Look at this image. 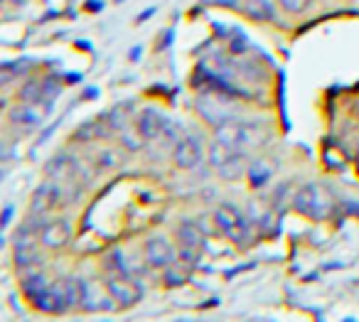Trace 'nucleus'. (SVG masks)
<instances>
[{"label":"nucleus","instance_id":"f257e3e1","mask_svg":"<svg viewBox=\"0 0 359 322\" xmlns=\"http://www.w3.org/2000/svg\"><path fill=\"white\" fill-rule=\"evenodd\" d=\"M217 140L231 145V148L239 150H249L256 148V145H264L266 138H269V130H266L264 123L259 121H236V119H226L217 123Z\"/></svg>","mask_w":359,"mask_h":322},{"label":"nucleus","instance_id":"f03ea898","mask_svg":"<svg viewBox=\"0 0 359 322\" xmlns=\"http://www.w3.org/2000/svg\"><path fill=\"white\" fill-rule=\"evenodd\" d=\"M293 207H295V212L303 214V217L315 219V222H323V219L332 217L334 202H332V194H330L323 185L310 182L295 192Z\"/></svg>","mask_w":359,"mask_h":322},{"label":"nucleus","instance_id":"7ed1b4c3","mask_svg":"<svg viewBox=\"0 0 359 322\" xmlns=\"http://www.w3.org/2000/svg\"><path fill=\"white\" fill-rule=\"evenodd\" d=\"M207 158H210V165L226 180H236L241 173L246 170L244 163V150L231 148V145L222 143V140L215 138V143L207 150Z\"/></svg>","mask_w":359,"mask_h":322},{"label":"nucleus","instance_id":"20e7f679","mask_svg":"<svg viewBox=\"0 0 359 322\" xmlns=\"http://www.w3.org/2000/svg\"><path fill=\"white\" fill-rule=\"evenodd\" d=\"M52 111V99L42 101H22L20 106L11 111V123L18 130H35L37 126H42V121L47 119V114Z\"/></svg>","mask_w":359,"mask_h":322},{"label":"nucleus","instance_id":"39448f33","mask_svg":"<svg viewBox=\"0 0 359 322\" xmlns=\"http://www.w3.org/2000/svg\"><path fill=\"white\" fill-rule=\"evenodd\" d=\"M215 227L219 229V232L224 234L229 241H234V243L244 241L246 234H249V224H246V219L241 217L239 209L229 207V204H222V207H217Z\"/></svg>","mask_w":359,"mask_h":322},{"label":"nucleus","instance_id":"423d86ee","mask_svg":"<svg viewBox=\"0 0 359 322\" xmlns=\"http://www.w3.org/2000/svg\"><path fill=\"white\" fill-rule=\"evenodd\" d=\"M205 158V145H202L200 135H182V138L175 140L172 148V163L177 165L180 170H192L202 163Z\"/></svg>","mask_w":359,"mask_h":322},{"label":"nucleus","instance_id":"0eeeda50","mask_svg":"<svg viewBox=\"0 0 359 322\" xmlns=\"http://www.w3.org/2000/svg\"><path fill=\"white\" fill-rule=\"evenodd\" d=\"M106 293H109V297L118 307L135 305V302L140 300V295H143V290L130 281V276H118V273H114L111 278H106Z\"/></svg>","mask_w":359,"mask_h":322},{"label":"nucleus","instance_id":"6e6552de","mask_svg":"<svg viewBox=\"0 0 359 322\" xmlns=\"http://www.w3.org/2000/svg\"><path fill=\"white\" fill-rule=\"evenodd\" d=\"M62 199V185L60 180H47V182H42L40 187L32 192V199H30V212L32 217H45L47 212H52V209L60 204Z\"/></svg>","mask_w":359,"mask_h":322},{"label":"nucleus","instance_id":"1a4fd4ad","mask_svg":"<svg viewBox=\"0 0 359 322\" xmlns=\"http://www.w3.org/2000/svg\"><path fill=\"white\" fill-rule=\"evenodd\" d=\"M32 302H35V307H40V310H45V312H65L72 307L65 281L50 283L47 288H42V290L32 297Z\"/></svg>","mask_w":359,"mask_h":322},{"label":"nucleus","instance_id":"9d476101","mask_svg":"<svg viewBox=\"0 0 359 322\" xmlns=\"http://www.w3.org/2000/svg\"><path fill=\"white\" fill-rule=\"evenodd\" d=\"M168 126H170V121L165 119L158 109H143L138 116H135V130L143 135V140L165 138Z\"/></svg>","mask_w":359,"mask_h":322},{"label":"nucleus","instance_id":"9b49d317","mask_svg":"<svg viewBox=\"0 0 359 322\" xmlns=\"http://www.w3.org/2000/svg\"><path fill=\"white\" fill-rule=\"evenodd\" d=\"M175 248L172 243L168 241L165 236H150L148 241H145V263H148L150 268H168L175 263Z\"/></svg>","mask_w":359,"mask_h":322},{"label":"nucleus","instance_id":"f8f14e48","mask_svg":"<svg viewBox=\"0 0 359 322\" xmlns=\"http://www.w3.org/2000/svg\"><path fill=\"white\" fill-rule=\"evenodd\" d=\"M72 239V229L65 219H55V222L42 224L40 229V243L45 248H65Z\"/></svg>","mask_w":359,"mask_h":322},{"label":"nucleus","instance_id":"ddd939ff","mask_svg":"<svg viewBox=\"0 0 359 322\" xmlns=\"http://www.w3.org/2000/svg\"><path fill=\"white\" fill-rule=\"evenodd\" d=\"M37 236H15V266L18 268H32L40 258L37 251Z\"/></svg>","mask_w":359,"mask_h":322},{"label":"nucleus","instance_id":"4468645a","mask_svg":"<svg viewBox=\"0 0 359 322\" xmlns=\"http://www.w3.org/2000/svg\"><path fill=\"white\" fill-rule=\"evenodd\" d=\"M177 239H180V246L197 248V251H202V243H205V236H202L200 227H197L195 222H190V219H185V222L177 227Z\"/></svg>","mask_w":359,"mask_h":322},{"label":"nucleus","instance_id":"2eb2a0df","mask_svg":"<svg viewBox=\"0 0 359 322\" xmlns=\"http://www.w3.org/2000/svg\"><path fill=\"white\" fill-rule=\"evenodd\" d=\"M47 175H50L52 180H60V182H65V180H69L72 175H74L76 165L72 158H67V155H55V158L47 163Z\"/></svg>","mask_w":359,"mask_h":322},{"label":"nucleus","instance_id":"dca6fc26","mask_svg":"<svg viewBox=\"0 0 359 322\" xmlns=\"http://www.w3.org/2000/svg\"><path fill=\"white\" fill-rule=\"evenodd\" d=\"M239 8L254 20H273V8L269 0H239Z\"/></svg>","mask_w":359,"mask_h":322},{"label":"nucleus","instance_id":"f3484780","mask_svg":"<svg viewBox=\"0 0 359 322\" xmlns=\"http://www.w3.org/2000/svg\"><path fill=\"white\" fill-rule=\"evenodd\" d=\"M109 130H111L109 121H99V119L86 121V123L76 130V140H84V143H89V140H99V138H104V135H109Z\"/></svg>","mask_w":359,"mask_h":322},{"label":"nucleus","instance_id":"a211bd4d","mask_svg":"<svg viewBox=\"0 0 359 322\" xmlns=\"http://www.w3.org/2000/svg\"><path fill=\"white\" fill-rule=\"evenodd\" d=\"M249 177H251V185H254V187H261V185H266V180L271 177V168L264 163V160H256V163L249 168Z\"/></svg>","mask_w":359,"mask_h":322},{"label":"nucleus","instance_id":"6ab92c4d","mask_svg":"<svg viewBox=\"0 0 359 322\" xmlns=\"http://www.w3.org/2000/svg\"><path fill=\"white\" fill-rule=\"evenodd\" d=\"M20 96H22V101H42V99H47L42 81H27V84L20 89Z\"/></svg>","mask_w":359,"mask_h":322},{"label":"nucleus","instance_id":"aec40b11","mask_svg":"<svg viewBox=\"0 0 359 322\" xmlns=\"http://www.w3.org/2000/svg\"><path fill=\"white\" fill-rule=\"evenodd\" d=\"M121 165V155L116 153V150H101L99 155H96V168L99 170H114Z\"/></svg>","mask_w":359,"mask_h":322},{"label":"nucleus","instance_id":"412c9836","mask_svg":"<svg viewBox=\"0 0 359 322\" xmlns=\"http://www.w3.org/2000/svg\"><path fill=\"white\" fill-rule=\"evenodd\" d=\"M47 286H50V281H47L42 273H40V276L35 273V276H30V278H25V281H22V290H25L30 297H35L37 293H40L42 288H47Z\"/></svg>","mask_w":359,"mask_h":322},{"label":"nucleus","instance_id":"4be33fe9","mask_svg":"<svg viewBox=\"0 0 359 322\" xmlns=\"http://www.w3.org/2000/svg\"><path fill=\"white\" fill-rule=\"evenodd\" d=\"M140 138H143V135H140L138 130H135V133H123V135H121V145H123L126 150H130V153H135V150L143 148Z\"/></svg>","mask_w":359,"mask_h":322},{"label":"nucleus","instance_id":"5701e85b","mask_svg":"<svg viewBox=\"0 0 359 322\" xmlns=\"http://www.w3.org/2000/svg\"><path fill=\"white\" fill-rule=\"evenodd\" d=\"M280 6H283V11L293 13V15H300V13L308 11L310 6V0H278Z\"/></svg>","mask_w":359,"mask_h":322},{"label":"nucleus","instance_id":"b1692460","mask_svg":"<svg viewBox=\"0 0 359 322\" xmlns=\"http://www.w3.org/2000/svg\"><path fill=\"white\" fill-rule=\"evenodd\" d=\"M180 283H185V276H182V273L170 271L168 273V286H180Z\"/></svg>","mask_w":359,"mask_h":322},{"label":"nucleus","instance_id":"393cba45","mask_svg":"<svg viewBox=\"0 0 359 322\" xmlns=\"http://www.w3.org/2000/svg\"><path fill=\"white\" fill-rule=\"evenodd\" d=\"M205 3H219V6H239V0H205Z\"/></svg>","mask_w":359,"mask_h":322},{"label":"nucleus","instance_id":"a878e982","mask_svg":"<svg viewBox=\"0 0 359 322\" xmlns=\"http://www.w3.org/2000/svg\"><path fill=\"white\" fill-rule=\"evenodd\" d=\"M15 3H22V0H15Z\"/></svg>","mask_w":359,"mask_h":322}]
</instances>
